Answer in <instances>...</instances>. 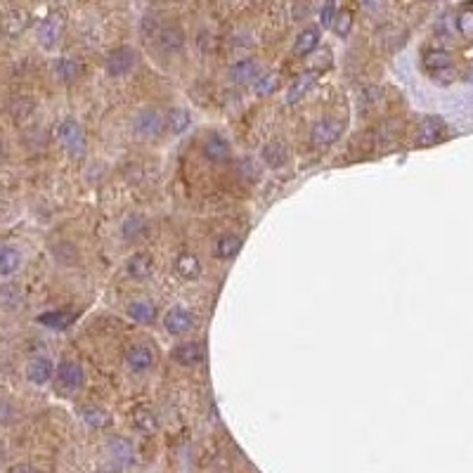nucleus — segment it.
Returning <instances> with one entry per match:
<instances>
[{"label": "nucleus", "mask_w": 473, "mask_h": 473, "mask_svg": "<svg viewBox=\"0 0 473 473\" xmlns=\"http://www.w3.org/2000/svg\"><path fill=\"white\" fill-rule=\"evenodd\" d=\"M147 230H150V223H147L145 216H138V213L128 216L121 225V235L126 242H140V239L147 235Z\"/></svg>", "instance_id": "5701e85b"}, {"label": "nucleus", "mask_w": 473, "mask_h": 473, "mask_svg": "<svg viewBox=\"0 0 473 473\" xmlns=\"http://www.w3.org/2000/svg\"><path fill=\"white\" fill-rule=\"evenodd\" d=\"M166 130L173 133V135H182V133L189 130L192 126V114L185 107H171L166 111Z\"/></svg>", "instance_id": "aec40b11"}, {"label": "nucleus", "mask_w": 473, "mask_h": 473, "mask_svg": "<svg viewBox=\"0 0 473 473\" xmlns=\"http://www.w3.org/2000/svg\"><path fill=\"white\" fill-rule=\"evenodd\" d=\"M81 419L86 421L90 428H104V426H109L111 416H109L107 409L90 405V407H83V409H81Z\"/></svg>", "instance_id": "cd10ccee"}, {"label": "nucleus", "mask_w": 473, "mask_h": 473, "mask_svg": "<svg viewBox=\"0 0 473 473\" xmlns=\"http://www.w3.org/2000/svg\"><path fill=\"white\" fill-rule=\"evenodd\" d=\"M341 135H343V121L334 116H322L320 121L313 123V130H310V140H313V145L317 147L334 145Z\"/></svg>", "instance_id": "39448f33"}, {"label": "nucleus", "mask_w": 473, "mask_h": 473, "mask_svg": "<svg viewBox=\"0 0 473 473\" xmlns=\"http://www.w3.org/2000/svg\"><path fill=\"white\" fill-rule=\"evenodd\" d=\"M26 26H29V15L24 10H12L0 22V29H3V33H8V36H19Z\"/></svg>", "instance_id": "393cba45"}, {"label": "nucleus", "mask_w": 473, "mask_h": 473, "mask_svg": "<svg viewBox=\"0 0 473 473\" xmlns=\"http://www.w3.org/2000/svg\"><path fill=\"white\" fill-rule=\"evenodd\" d=\"M171 357L180 367H196L204 360V345L199 341H182L171 350Z\"/></svg>", "instance_id": "f8f14e48"}, {"label": "nucleus", "mask_w": 473, "mask_h": 473, "mask_svg": "<svg viewBox=\"0 0 473 473\" xmlns=\"http://www.w3.org/2000/svg\"><path fill=\"white\" fill-rule=\"evenodd\" d=\"M86 381V372L79 362L74 360H65L55 367V384H57L60 393H76Z\"/></svg>", "instance_id": "20e7f679"}, {"label": "nucleus", "mask_w": 473, "mask_h": 473, "mask_svg": "<svg viewBox=\"0 0 473 473\" xmlns=\"http://www.w3.org/2000/svg\"><path fill=\"white\" fill-rule=\"evenodd\" d=\"M423 67L428 69L430 74H443L452 69V55L447 50H428L423 55Z\"/></svg>", "instance_id": "a878e982"}, {"label": "nucleus", "mask_w": 473, "mask_h": 473, "mask_svg": "<svg viewBox=\"0 0 473 473\" xmlns=\"http://www.w3.org/2000/svg\"><path fill=\"white\" fill-rule=\"evenodd\" d=\"M336 17V0H327V3L322 5V26H331V22H334Z\"/></svg>", "instance_id": "c9c22d12"}, {"label": "nucleus", "mask_w": 473, "mask_h": 473, "mask_svg": "<svg viewBox=\"0 0 473 473\" xmlns=\"http://www.w3.org/2000/svg\"><path fill=\"white\" fill-rule=\"evenodd\" d=\"M62 38V19L57 15H50L43 24L38 26V43L43 48H55Z\"/></svg>", "instance_id": "6ab92c4d"}, {"label": "nucleus", "mask_w": 473, "mask_h": 473, "mask_svg": "<svg viewBox=\"0 0 473 473\" xmlns=\"http://www.w3.org/2000/svg\"><path fill=\"white\" fill-rule=\"evenodd\" d=\"M457 29L464 33V36L473 38V10H466L457 17Z\"/></svg>", "instance_id": "f704fd0d"}, {"label": "nucleus", "mask_w": 473, "mask_h": 473, "mask_svg": "<svg viewBox=\"0 0 473 473\" xmlns=\"http://www.w3.org/2000/svg\"><path fill=\"white\" fill-rule=\"evenodd\" d=\"M443 135H445V123L435 116H426V118H421L419 128H416V145L430 147V145L440 143Z\"/></svg>", "instance_id": "9d476101"}, {"label": "nucleus", "mask_w": 473, "mask_h": 473, "mask_svg": "<svg viewBox=\"0 0 473 473\" xmlns=\"http://www.w3.org/2000/svg\"><path fill=\"white\" fill-rule=\"evenodd\" d=\"M133 130H135V135L143 140H157L161 133L166 130V118L159 109L145 107L138 111L135 121H133Z\"/></svg>", "instance_id": "f03ea898"}, {"label": "nucleus", "mask_w": 473, "mask_h": 473, "mask_svg": "<svg viewBox=\"0 0 473 473\" xmlns=\"http://www.w3.org/2000/svg\"><path fill=\"white\" fill-rule=\"evenodd\" d=\"M260 76V65L253 57L239 60L235 67L230 69V81L237 83V86H244V83H253Z\"/></svg>", "instance_id": "f3484780"}, {"label": "nucleus", "mask_w": 473, "mask_h": 473, "mask_svg": "<svg viewBox=\"0 0 473 473\" xmlns=\"http://www.w3.org/2000/svg\"><path fill=\"white\" fill-rule=\"evenodd\" d=\"M315 81H317V76H313V74L301 76V79L296 81L291 88H289V93H286V102H289V104L299 102L301 97H303V95H308V90L315 86Z\"/></svg>", "instance_id": "c85d7f7f"}, {"label": "nucleus", "mask_w": 473, "mask_h": 473, "mask_svg": "<svg viewBox=\"0 0 473 473\" xmlns=\"http://www.w3.org/2000/svg\"><path fill=\"white\" fill-rule=\"evenodd\" d=\"M12 416V407L5 400H0V421H8Z\"/></svg>", "instance_id": "e433bc0d"}, {"label": "nucleus", "mask_w": 473, "mask_h": 473, "mask_svg": "<svg viewBox=\"0 0 473 473\" xmlns=\"http://www.w3.org/2000/svg\"><path fill=\"white\" fill-rule=\"evenodd\" d=\"M201 272H204V265L194 253H180V256L175 258V274H178L180 279L194 282L201 277Z\"/></svg>", "instance_id": "dca6fc26"}, {"label": "nucleus", "mask_w": 473, "mask_h": 473, "mask_svg": "<svg viewBox=\"0 0 473 473\" xmlns=\"http://www.w3.org/2000/svg\"><path fill=\"white\" fill-rule=\"evenodd\" d=\"M154 350H152V345H147V343H135V345H130L128 348V352H126V367L133 372V374H145V372H150L152 367H154Z\"/></svg>", "instance_id": "6e6552de"}, {"label": "nucleus", "mask_w": 473, "mask_h": 473, "mask_svg": "<svg viewBox=\"0 0 473 473\" xmlns=\"http://www.w3.org/2000/svg\"><path fill=\"white\" fill-rule=\"evenodd\" d=\"M379 100H381V88L369 86V88L362 90V95H360V107L367 111V109H372Z\"/></svg>", "instance_id": "72a5a7b5"}, {"label": "nucleus", "mask_w": 473, "mask_h": 473, "mask_svg": "<svg viewBox=\"0 0 473 473\" xmlns=\"http://www.w3.org/2000/svg\"><path fill=\"white\" fill-rule=\"evenodd\" d=\"M26 379L31 381L33 386H45L55 379V365L52 360H48L43 355L33 357L29 365H26Z\"/></svg>", "instance_id": "9b49d317"}, {"label": "nucleus", "mask_w": 473, "mask_h": 473, "mask_svg": "<svg viewBox=\"0 0 473 473\" xmlns=\"http://www.w3.org/2000/svg\"><path fill=\"white\" fill-rule=\"evenodd\" d=\"M260 157H263V164L267 168H284L289 164V150L284 143H279V140L267 143L263 147V152H260Z\"/></svg>", "instance_id": "412c9836"}, {"label": "nucleus", "mask_w": 473, "mask_h": 473, "mask_svg": "<svg viewBox=\"0 0 473 473\" xmlns=\"http://www.w3.org/2000/svg\"><path fill=\"white\" fill-rule=\"evenodd\" d=\"M277 88H279V74H260L258 79L253 81V90H256L258 97L272 95Z\"/></svg>", "instance_id": "c756f323"}, {"label": "nucleus", "mask_w": 473, "mask_h": 473, "mask_svg": "<svg viewBox=\"0 0 473 473\" xmlns=\"http://www.w3.org/2000/svg\"><path fill=\"white\" fill-rule=\"evenodd\" d=\"M331 29H334V33L338 38H345L348 33L352 31V12L348 10H338L334 22H331Z\"/></svg>", "instance_id": "2f4dec72"}, {"label": "nucleus", "mask_w": 473, "mask_h": 473, "mask_svg": "<svg viewBox=\"0 0 473 473\" xmlns=\"http://www.w3.org/2000/svg\"><path fill=\"white\" fill-rule=\"evenodd\" d=\"M55 74L62 83H74L83 74V67L74 57H60L55 60Z\"/></svg>", "instance_id": "b1692460"}, {"label": "nucleus", "mask_w": 473, "mask_h": 473, "mask_svg": "<svg viewBox=\"0 0 473 473\" xmlns=\"http://www.w3.org/2000/svg\"><path fill=\"white\" fill-rule=\"evenodd\" d=\"M72 320L74 317L69 313H65V310H52V313H45V315L38 317V322L45 324V327H50V329H67L69 324H72Z\"/></svg>", "instance_id": "7c9ffc66"}, {"label": "nucleus", "mask_w": 473, "mask_h": 473, "mask_svg": "<svg viewBox=\"0 0 473 473\" xmlns=\"http://www.w3.org/2000/svg\"><path fill=\"white\" fill-rule=\"evenodd\" d=\"M22 267V251L17 246H0V277H12Z\"/></svg>", "instance_id": "4be33fe9"}, {"label": "nucleus", "mask_w": 473, "mask_h": 473, "mask_svg": "<svg viewBox=\"0 0 473 473\" xmlns=\"http://www.w3.org/2000/svg\"><path fill=\"white\" fill-rule=\"evenodd\" d=\"M157 45L164 55H175L185 45V33L178 24H164L157 31Z\"/></svg>", "instance_id": "1a4fd4ad"}, {"label": "nucleus", "mask_w": 473, "mask_h": 473, "mask_svg": "<svg viewBox=\"0 0 473 473\" xmlns=\"http://www.w3.org/2000/svg\"><path fill=\"white\" fill-rule=\"evenodd\" d=\"M12 473H40V471H36V469H17V471H12Z\"/></svg>", "instance_id": "4c0bfd02"}, {"label": "nucleus", "mask_w": 473, "mask_h": 473, "mask_svg": "<svg viewBox=\"0 0 473 473\" xmlns=\"http://www.w3.org/2000/svg\"><path fill=\"white\" fill-rule=\"evenodd\" d=\"M135 65H138L135 50H133L130 45H118L107 55V60H104V72H107V76H111V79H123V76H128L133 69H135Z\"/></svg>", "instance_id": "7ed1b4c3"}, {"label": "nucleus", "mask_w": 473, "mask_h": 473, "mask_svg": "<svg viewBox=\"0 0 473 473\" xmlns=\"http://www.w3.org/2000/svg\"><path fill=\"white\" fill-rule=\"evenodd\" d=\"M57 140L72 157H83V154H86V147H88L86 130H83V126L76 121V118H65V121H60Z\"/></svg>", "instance_id": "f257e3e1"}, {"label": "nucleus", "mask_w": 473, "mask_h": 473, "mask_svg": "<svg viewBox=\"0 0 473 473\" xmlns=\"http://www.w3.org/2000/svg\"><path fill=\"white\" fill-rule=\"evenodd\" d=\"M126 315H128L130 320L138 322V324H152V322H157L159 310H157V306H154L150 299H140V301L128 303V308H126Z\"/></svg>", "instance_id": "2eb2a0df"}, {"label": "nucleus", "mask_w": 473, "mask_h": 473, "mask_svg": "<svg viewBox=\"0 0 473 473\" xmlns=\"http://www.w3.org/2000/svg\"><path fill=\"white\" fill-rule=\"evenodd\" d=\"M3 154H5V147H3V140H0V161H3Z\"/></svg>", "instance_id": "58836bf2"}, {"label": "nucleus", "mask_w": 473, "mask_h": 473, "mask_svg": "<svg viewBox=\"0 0 473 473\" xmlns=\"http://www.w3.org/2000/svg\"><path fill=\"white\" fill-rule=\"evenodd\" d=\"M133 426L138 430H143V433H154L157 430V416L152 414L150 407H135L133 409Z\"/></svg>", "instance_id": "bb28decb"}, {"label": "nucleus", "mask_w": 473, "mask_h": 473, "mask_svg": "<svg viewBox=\"0 0 473 473\" xmlns=\"http://www.w3.org/2000/svg\"><path fill=\"white\" fill-rule=\"evenodd\" d=\"M126 272H128L133 279H147L154 272V258L147 251L133 253L128 263H126Z\"/></svg>", "instance_id": "a211bd4d"}, {"label": "nucleus", "mask_w": 473, "mask_h": 473, "mask_svg": "<svg viewBox=\"0 0 473 473\" xmlns=\"http://www.w3.org/2000/svg\"><path fill=\"white\" fill-rule=\"evenodd\" d=\"M430 3H438V0H430Z\"/></svg>", "instance_id": "ea45409f"}, {"label": "nucleus", "mask_w": 473, "mask_h": 473, "mask_svg": "<svg viewBox=\"0 0 473 473\" xmlns=\"http://www.w3.org/2000/svg\"><path fill=\"white\" fill-rule=\"evenodd\" d=\"M320 40H322L320 26H308V29H303L299 36H296L294 55L296 57H308V55H313L317 48H320Z\"/></svg>", "instance_id": "4468645a"}, {"label": "nucleus", "mask_w": 473, "mask_h": 473, "mask_svg": "<svg viewBox=\"0 0 473 473\" xmlns=\"http://www.w3.org/2000/svg\"><path fill=\"white\" fill-rule=\"evenodd\" d=\"M111 455H114L118 462L126 464V462H133V445L128 440H123V438H114L109 445Z\"/></svg>", "instance_id": "473e14b6"}, {"label": "nucleus", "mask_w": 473, "mask_h": 473, "mask_svg": "<svg viewBox=\"0 0 473 473\" xmlns=\"http://www.w3.org/2000/svg\"><path fill=\"white\" fill-rule=\"evenodd\" d=\"M164 327L171 336H185L192 331L194 327V317L187 308L182 306H173L168 313L164 315Z\"/></svg>", "instance_id": "0eeeda50"}, {"label": "nucleus", "mask_w": 473, "mask_h": 473, "mask_svg": "<svg viewBox=\"0 0 473 473\" xmlns=\"http://www.w3.org/2000/svg\"><path fill=\"white\" fill-rule=\"evenodd\" d=\"M244 246V239L235 235V232H223L221 237L213 242V256L218 260H232L237 258V253L242 251Z\"/></svg>", "instance_id": "ddd939ff"}, {"label": "nucleus", "mask_w": 473, "mask_h": 473, "mask_svg": "<svg viewBox=\"0 0 473 473\" xmlns=\"http://www.w3.org/2000/svg\"><path fill=\"white\" fill-rule=\"evenodd\" d=\"M201 154L208 164L221 166V164H228V161L232 159V147H230L228 140L221 135V133H211V135H206V140H204Z\"/></svg>", "instance_id": "423d86ee"}]
</instances>
